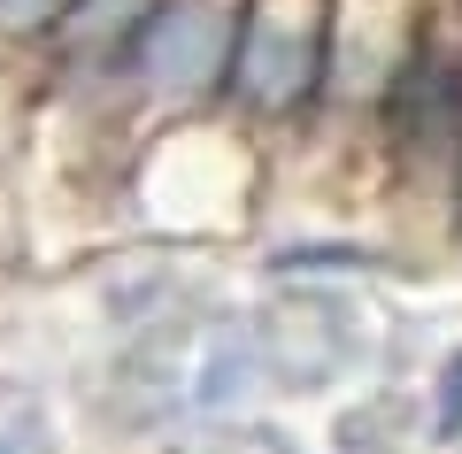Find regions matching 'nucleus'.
Instances as JSON below:
<instances>
[{"instance_id":"obj_1","label":"nucleus","mask_w":462,"mask_h":454,"mask_svg":"<svg viewBox=\"0 0 462 454\" xmlns=\"http://www.w3.org/2000/svg\"><path fill=\"white\" fill-rule=\"evenodd\" d=\"M378 146L401 178H424L447 193V170L462 154V0H424L401 62L385 69L370 100Z\"/></svg>"},{"instance_id":"obj_2","label":"nucleus","mask_w":462,"mask_h":454,"mask_svg":"<svg viewBox=\"0 0 462 454\" xmlns=\"http://www.w3.org/2000/svg\"><path fill=\"white\" fill-rule=\"evenodd\" d=\"M331 8L339 0H247L231 47L224 116L239 131H293L331 108Z\"/></svg>"},{"instance_id":"obj_3","label":"nucleus","mask_w":462,"mask_h":454,"mask_svg":"<svg viewBox=\"0 0 462 454\" xmlns=\"http://www.w3.org/2000/svg\"><path fill=\"white\" fill-rule=\"evenodd\" d=\"M239 8H247V0H162V8L139 23L116 93L132 100V108L162 116V124L224 116L231 47H239Z\"/></svg>"},{"instance_id":"obj_4","label":"nucleus","mask_w":462,"mask_h":454,"mask_svg":"<svg viewBox=\"0 0 462 454\" xmlns=\"http://www.w3.org/2000/svg\"><path fill=\"white\" fill-rule=\"evenodd\" d=\"M185 408L193 416H239V408H254L270 393V347L254 324H216L208 339L193 347V362H185Z\"/></svg>"},{"instance_id":"obj_5","label":"nucleus","mask_w":462,"mask_h":454,"mask_svg":"<svg viewBox=\"0 0 462 454\" xmlns=\"http://www.w3.org/2000/svg\"><path fill=\"white\" fill-rule=\"evenodd\" d=\"M162 0H78L62 16V32L47 39L54 69L78 85H100V93H116V78H124V54H132L139 23L154 16Z\"/></svg>"},{"instance_id":"obj_6","label":"nucleus","mask_w":462,"mask_h":454,"mask_svg":"<svg viewBox=\"0 0 462 454\" xmlns=\"http://www.w3.org/2000/svg\"><path fill=\"white\" fill-rule=\"evenodd\" d=\"M424 447L439 454H462V339L431 362L424 377Z\"/></svg>"},{"instance_id":"obj_7","label":"nucleus","mask_w":462,"mask_h":454,"mask_svg":"<svg viewBox=\"0 0 462 454\" xmlns=\"http://www.w3.org/2000/svg\"><path fill=\"white\" fill-rule=\"evenodd\" d=\"M370 262H378L370 246H346V239H293L270 255V277H355Z\"/></svg>"},{"instance_id":"obj_8","label":"nucleus","mask_w":462,"mask_h":454,"mask_svg":"<svg viewBox=\"0 0 462 454\" xmlns=\"http://www.w3.org/2000/svg\"><path fill=\"white\" fill-rule=\"evenodd\" d=\"M78 0H0V47H47Z\"/></svg>"},{"instance_id":"obj_9","label":"nucleus","mask_w":462,"mask_h":454,"mask_svg":"<svg viewBox=\"0 0 462 454\" xmlns=\"http://www.w3.org/2000/svg\"><path fill=\"white\" fill-rule=\"evenodd\" d=\"M447 216L462 224V154H455V170H447Z\"/></svg>"},{"instance_id":"obj_10","label":"nucleus","mask_w":462,"mask_h":454,"mask_svg":"<svg viewBox=\"0 0 462 454\" xmlns=\"http://www.w3.org/2000/svg\"><path fill=\"white\" fill-rule=\"evenodd\" d=\"M0 454H23V447H16V439H8V431H0Z\"/></svg>"}]
</instances>
